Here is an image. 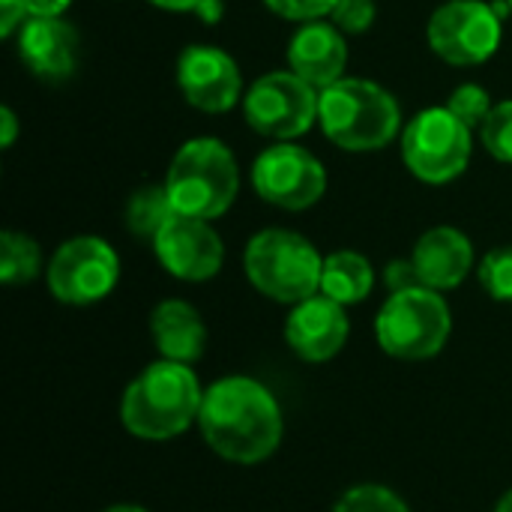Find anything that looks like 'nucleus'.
<instances>
[{"mask_svg":"<svg viewBox=\"0 0 512 512\" xmlns=\"http://www.w3.org/2000/svg\"><path fill=\"white\" fill-rule=\"evenodd\" d=\"M198 429L219 459L258 465L279 450L285 417L267 384L249 375H228L204 390Z\"/></svg>","mask_w":512,"mask_h":512,"instance_id":"nucleus-1","label":"nucleus"},{"mask_svg":"<svg viewBox=\"0 0 512 512\" xmlns=\"http://www.w3.org/2000/svg\"><path fill=\"white\" fill-rule=\"evenodd\" d=\"M204 387L192 366L156 360L141 369L120 399V423L141 441H171L198 423Z\"/></svg>","mask_w":512,"mask_h":512,"instance_id":"nucleus-2","label":"nucleus"},{"mask_svg":"<svg viewBox=\"0 0 512 512\" xmlns=\"http://www.w3.org/2000/svg\"><path fill=\"white\" fill-rule=\"evenodd\" d=\"M318 126L345 153H378L402 138V105L378 81L339 78L318 96Z\"/></svg>","mask_w":512,"mask_h":512,"instance_id":"nucleus-3","label":"nucleus"},{"mask_svg":"<svg viewBox=\"0 0 512 512\" xmlns=\"http://www.w3.org/2000/svg\"><path fill=\"white\" fill-rule=\"evenodd\" d=\"M165 189L174 213L216 222L240 195V165L222 138L198 135L177 147L168 162Z\"/></svg>","mask_w":512,"mask_h":512,"instance_id":"nucleus-4","label":"nucleus"},{"mask_svg":"<svg viewBox=\"0 0 512 512\" xmlns=\"http://www.w3.org/2000/svg\"><path fill=\"white\" fill-rule=\"evenodd\" d=\"M243 270L261 297L282 306H297L321 294L324 255L300 231L264 228L246 243Z\"/></svg>","mask_w":512,"mask_h":512,"instance_id":"nucleus-5","label":"nucleus"},{"mask_svg":"<svg viewBox=\"0 0 512 512\" xmlns=\"http://www.w3.org/2000/svg\"><path fill=\"white\" fill-rule=\"evenodd\" d=\"M453 333V312L441 291L414 285L384 300L375 315L378 348L405 363L438 357Z\"/></svg>","mask_w":512,"mask_h":512,"instance_id":"nucleus-6","label":"nucleus"},{"mask_svg":"<svg viewBox=\"0 0 512 512\" xmlns=\"http://www.w3.org/2000/svg\"><path fill=\"white\" fill-rule=\"evenodd\" d=\"M405 168L429 186L459 180L474 156V129L462 123L447 105L417 111L399 138Z\"/></svg>","mask_w":512,"mask_h":512,"instance_id":"nucleus-7","label":"nucleus"},{"mask_svg":"<svg viewBox=\"0 0 512 512\" xmlns=\"http://www.w3.org/2000/svg\"><path fill=\"white\" fill-rule=\"evenodd\" d=\"M426 42L450 66H483L504 42V3L444 0L426 21Z\"/></svg>","mask_w":512,"mask_h":512,"instance_id":"nucleus-8","label":"nucleus"},{"mask_svg":"<svg viewBox=\"0 0 512 512\" xmlns=\"http://www.w3.org/2000/svg\"><path fill=\"white\" fill-rule=\"evenodd\" d=\"M318 96L309 81L291 69H273L255 78L243 96V117L252 132L270 141H297L318 123Z\"/></svg>","mask_w":512,"mask_h":512,"instance_id":"nucleus-9","label":"nucleus"},{"mask_svg":"<svg viewBox=\"0 0 512 512\" xmlns=\"http://www.w3.org/2000/svg\"><path fill=\"white\" fill-rule=\"evenodd\" d=\"M48 291L63 306H93L105 300L120 282V255L117 249L96 234H78L63 240L48 267Z\"/></svg>","mask_w":512,"mask_h":512,"instance_id":"nucleus-10","label":"nucleus"},{"mask_svg":"<svg viewBox=\"0 0 512 512\" xmlns=\"http://www.w3.org/2000/svg\"><path fill=\"white\" fill-rule=\"evenodd\" d=\"M249 180L261 201L288 213L315 207L330 183L324 162L297 141H276L264 147L252 162Z\"/></svg>","mask_w":512,"mask_h":512,"instance_id":"nucleus-11","label":"nucleus"},{"mask_svg":"<svg viewBox=\"0 0 512 512\" xmlns=\"http://www.w3.org/2000/svg\"><path fill=\"white\" fill-rule=\"evenodd\" d=\"M177 87L186 105L204 114H228L246 96L240 63L219 45H186L177 57Z\"/></svg>","mask_w":512,"mask_h":512,"instance_id":"nucleus-12","label":"nucleus"},{"mask_svg":"<svg viewBox=\"0 0 512 512\" xmlns=\"http://www.w3.org/2000/svg\"><path fill=\"white\" fill-rule=\"evenodd\" d=\"M150 246L159 267L180 282H210L225 264V243L207 219L174 213Z\"/></svg>","mask_w":512,"mask_h":512,"instance_id":"nucleus-13","label":"nucleus"},{"mask_svg":"<svg viewBox=\"0 0 512 512\" xmlns=\"http://www.w3.org/2000/svg\"><path fill=\"white\" fill-rule=\"evenodd\" d=\"M15 51L33 78L60 84L78 69L81 33L66 18H27L15 33Z\"/></svg>","mask_w":512,"mask_h":512,"instance_id":"nucleus-14","label":"nucleus"},{"mask_svg":"<svg viewBox=\"0 0 512 512\" xmlns=\"http://www.w3.org/2000/svg\"><path fill=\"white\" fill-rule=\"evenodd\" d=\"M351 336L348 309L324 294L291 306L285 318V342L303 363H327L342 354Z\"/></svg>","mask_w":512,"mask_h":512,"instance_id":"nucleus-15","label":"nucleus"},{"mask_svg":"<svg viewBox=\"0 0 512 512\" xmlns=\"http://www.w3.org/2000/svg\"><path fill=\"white\" fill-rule=\"evenodd\" d=\"M420 285L432 291H456L474 270L477 252L471 237L456 225H435L420 234L411 252Z\"/></svg>","mask_w":512,"mask_h":512,"instance_id":"nucleus-16","label":"nucleus"},{"mask_svg":"<svg viewBox=\"0 0 512 512\" xmlns=\"http://www.w3.org/2000/svg\"><path fill=\"white\" fill-rule=\"evenodd\" d=\"M288 69L309 81L315 90H324L345 78L348 69V39L330 21H306L288 39Z\"/></svg>","mask_w":512,"mask_h":512,"instance_id":"nucleus-17","label":"nucleus"},{"mask_svg":"<svg viewBox=\"0 0 512 512\" xmlns=\"http://www.w3.org/2000/svg\"><path fill=\"white\" fill-rule=\"evenodd\" d=\"M150 336L162 360H174L186 366L198 363L207 348V324L201 312L180 297H168L153 306Z\"/></svg>","mask_w":512,"mask_h":512,"instance_id":"nucleus-18","label":"nucleus"},{"mask_svg":"<svg viewBox=\"0 0 512 512\" xmlns=\"http://www.w3.org/2000/svg\"><path fill=\"white\" fill-rule=\"evenodd\" d=\"M375 267L366 255L354 249H339L324 255V273H321V294L348 306H357L369 300L375 291Z\"/></svg>","mask_w":512,"mask_h":512,"instance_id":"nucleus-19","label":"nucleus"},{"mask_svg":"<svg viewBox=\"0 0 512 512\" xmlns=\"http://www.w3.org/2000/svg\"><path fill=\"white\" fill-rule=\"evenodd\" d=\"M171 216H174V207H171V198H168L165 183H144V186H138V189L129 195L123 222H126V231H129L135 240L153 243L156 234L165 228V222H168Z\"/></svg>","mask_w":512,"mask_h":512,"instance_id":"nucleus-20","label":"nucleus"},{"mask_svg":"<svg viewBox=\"0 0 512 512\" xmlns=\"http://www.w3.org/2000/svg\"><path fill=\"white\" fill-rule=\"evenodd\" d=\"M42 249L39 243L24 234V231H3L0 234V282L15 288V285H30L42 273Z\"/></svg>","mask_w":512,"mask_h":512,"instance_id":"nucleus-21","label":"nucleus"},{"mask_svg":"<svg viewBox=\"0 0 512 512\" xmlns=\"http://www.w3.org/2000/svg\"><path fill=\"white\" fill-rule=\"evenodd\" d=\"M333 512H411L408 501L381 483H360L342 492V498L333 504Z\"/></svg>","mask_w":512,"mask_h":512,"instance_id":"nucleus-22","label":"nucleus"},{"mask_svg":"<svg viewBox=\"0 0 512 512\" xmlns=\"http://www.w3.org/2000/svg\"><path fill=\"white\" fill-rule=\"evenodd\" d=\"M483 291L498 300V303H512V246H495L483 255L477 267Z\"/></svg>","mask_w":512,"mask_h":512,"instance_id":"nucleus-23","label":"nucleus"},{"mask_svg":"<svg viewBox=\"0 0 512 512\" xmlns=\"http://www.w3.org/2000/svg\"><path fill=\"white\" fill-rule=\"evenodd\" d=\"M477 135H480L483 150L492 159L512 165V99L495 102L492 114L486 117V123L480 126Z\"/></svg>","mask_w":512,"mask_h":512,"instance_id":"nucleus-24","label":"nucleus"},{"mask_svg":"<svg viewBox=\"0 0 512 512\" xmlns=\"http://www.w3.org/2000/svg\"><path fill=\"white\" fill-rule=\"evenodd\" d=\"M462 123H468L474 132H480V126L486 123V117L492 114L495 102L489 96V90L483 84H474V81H465L459 87H453V93L447 96L444 102Z\"/></svg>","mask_w":512,"mask_h":512,"instance_id":"nucleus-25","label":"nucleus"},{"mask_svg":"<svg viewBox=\"0 0 512 512\" xmlns=\"http://www.w3.org/2000/svg\"><path fill=\"white\" fill-rule=\"evenodd\" d=\"M378 18V6L375 0H339L330 21L345 33V36H360L366 33Z\"/></svg>","mask_w":512,"mask_h":512,"instance_id":"nucleus-26","label":"nucleus"},{"mask_svg":"<svg viewBox=\"0 0 512 512\" xmlns=\"http://www.w3.org/2000/svg\"><path fill=\"white\" fill-rule=\"evenodd\" d=\"M273 15L285 18V21H318V18H330L339 0H261Z\"/></svg>","mask_w":512,"mask_h":512,"instance_id":"nucleus-27","label":"nucleus"},{"mask_svg":"<svg viewBox=\"0 0 512 512\" xmlns=\"http://www.w3.org/2000/svg\"><path fill=\"white\" fill-rule=\"evenodd\" d=\"M384 285L390 288V294L420 285L417 270H414V261H411V258H396V261H390V264L384 267Z\"/></svg>","mask_w":512,"mask_h":512,"instance_id":"nucleus-28","label":"nucleus"},{"mask_svg":"<svg viewBox=\"0 0 512 512\" xmlns=\"http://www.w3.org/2000/svg\"><path fill=\"white\" fill-rule=\"evenodd\" d=\"M24 21H27L24 0H0V36L3 39H15V33Z\"/></svg>","mask_w":512,"mask_h":512,"instance_id":"nucleus-29","label":"nucleus"},{"mask_svg":"<svg viewBox=\"0 0 512 512\" xmlns=\"http://www.w3.org/2000/svg\"><path fill=\"white\" fill-rule=\"evenodd\" d=\"M27 18H66L72 0H24Z\"/></svg>","mask_w":512,"mask_h":512,"instance_id":"nucleus-30","label":"nucleus"},{"mask_svg":"<svg viewBox=\"0 0 512 512\" xmlns=\"http://www.w3.org/2000/svg\"><path fill=\"white\" fill-rule=\"evenodd\" d=\"M18 132H21V126H18L15 111H12L9 105H3V108H0V147H3V150H9V147L15 144Z\"/></svg>","mask_w":512,"mask_h":512,"instance_id":"nucleus-31","label":"nucleus"},{"mask_svg":"<svg viewBox=\"0 0 512 512\" xmlns=\"http://www.w3.org/2000/svg\"><path fill=\"white\" fill-rule=\"evenodd\" d=\"M195 15H198L204 24H219V18L225 15V3H222V0H204V3L195 9Z\"/></svg>","mask_w":512,"mask_h":512,"instance_id":"nucleus-32","label":"nucleus"},{"mask_svg":"<svg viewBox=\"0 0 512 512\" xmlns=\"http://www.w3.org/2000/svg\"><path fill=\"white\" fill-rule=\"evenodd\" d=\"M150 6H156V9H165V12H192L195 15V9L204 3V0H147Z\"/></svg>","mask_w":512,"mask_h":512,"instance_id":"nucleus-33","label":"nucleus"},{"mask_svg":"<svg viewBox=\"0 0 512 512\" xmlns=\"http://www.w3.org/2000/svg\"><path fill=\"white\" fill-rule=\"evenodd\" d=\"M102 512H150L144 510V507H138V504H114V507H108V510Z\"/></svg>","mask_w":512,"mask_h":512,"instance_id":"nucleus-34","label":"nucleus"},{"mask_svg":"<svg viewBox=\"0 0 512 512\" xmlns=\"http://www.w3.org/2000/svg\"><path fill=\"white\" fill-rule=\"evenodd\" d=\"M495 512H512V489L498 501V507H495Z\"/></svg>","mask_w":512,"mask_h":512,"instance_id":"nucleus-35","label":"nucleus"},{"mask_svg":"<svg viewBox=\"0 0 512 512\" xmlns=\"http://www.w3.org/2000/svg\"><path fill=\"white\" fill-rule=\"evenodd\" d=\"M504 6H507V9H510V12H512V0H504Z\"/></svg>","mask_w":512,"mask_h":512,"instance_id":"nucleus-36","label":"nucleus"}]
</instances>
